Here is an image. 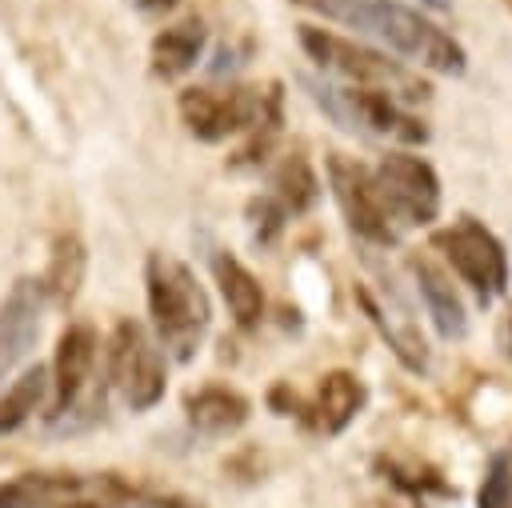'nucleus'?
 <instances>
[{"instance_id": "nucleus-10", "label": "nucleus", "mask_w": 512, "mask_h": 508, "mask_svg": "<svg viewBox=\"0 0 512 508\" xmlns=\"http://www.w3.org/2000/svg\"><path fill=\"white\" fill-rule=\"evenodd\" d=\"M96 348H100L96 328L84 324V320H72V324L60 332L56 356H52V368H48V376H52V412H48V416H52V420H60V416L84 396L88 376H92V368H96Z\"/></svg>"}, {"instance_id": "nucleus-17", "label": "nucleus", "mask_w": 512, "mask_h": 508, "mask_svg": "<svg viewBox=\"0 0 512 508\" xmlns=\"http://www.w3.org/2000/svg\"><path fill=\"white\" fill-rule=\"evenodd\" d=\"M212 276H216V284H220V296H224L232 320H236L240 328H256V324L264 320V288H260V280L252 276V268L240 264L232 252H216V256H212Z\"/></svg>"}, {"instance_id": "nucleus-4", "label": "nucleus", "mask_w": 512, "mask_h": 508, "mask_svg": "<svg viewBox=\"0 0 512 508\" xmlns=\"http://www.w3.org/2000/svg\"><path fill=\"white\" fill-rule=\"evenodd\" d=\"M432 248L444 252L452 272L476 292L480 304H492L508 296V252L492 228H484L476 216H460L448 228L432 232Z\"/></svg>"}, {"instance_id": "nucleus-16", "label": "nucleus", "mask_w": 512, "mask_h": 508, "mask_svg": "<svg viewBox=\"0 0 512 508\" xmlns=\"http://www.w3.org/2000/svg\"><path fill=\"white\" fill-rule=\"evenodd\" d=\"M204 44H208V32H204V24H200L196 16L160 28V32L152 36V48H148V56H152V72L164 76V80H180V76H188V72L200 64Z\"/></svg>"}, {"instance_id": "nucleus-11", "label": "nucleus", "mask_w": 512, "mask_h": 508, "mask_svg": "<svg viewBox=\"0 0 512 508\" xmlns=\"http://www.w3.org/2000/svg\"><path fill=\"white\" fill-rule=\"evenodd\" d=\"M408 276L420 292V304L436 328L440 340H464L468 336V312H464V300L460 292L452 288V276L432 260V256H420V252H408Z\"/></svg>"}, {"instance_id": "nucleus-12", "label": "nucleus", "mask_w": 512, "mask_h": 508, "mask_svg": "<svg viewBox=\"0 0 512 508\" xmlns=\"http://www.w3.org/2000/svg\"><path fill=\"white\" fill-rule=\"evenodd\" d=\"M352 296H356V304L364 308V316L372 320V328L384 336V344L392 348V356H396L408 372L424 376V372H428V344H424V336L416 332V324L404 316V308H396V312L388 316V312H384V304L372 296V288H368V284H360V280H356Z\"/></svg>"}, {"instance_id": "nucleus-19", "label": "nucleus", "mask_w": 512, "mask_h": 508, "mask_svg": "<svg viewBox=\"0 0 512 508\" xmlns=\"http://www.w3.org/2000/svg\"><path fill=\"white\" fill-rule=\"evenodd\" d=\"M48 392H52V376H48L44 364H32L20 376H12V384L0 392V436L28 424L44 408Z\"/></svg>"}, {"instance_id": "nucleus-14", "label": "nucleus", "mask_w": 512, "mask_h": 508, "mask_svg": "<svg viewBox=\"0 0 512 508\" xmlns=\"http://www.w3.org/2000/svg\"><path fill=\"white\" fill-rule=\"evenodd\" d=\"M368 404V388L356 372L348 368H332L320 376V388H316V428L324 436H340Z\"/></svg>"}, {"instance_id": "nucleus-15", "label": "nucleus", "mask_w": 512, "mask_h": 508, "mask_svg": "<svg viewBox=\"0 0 512 508\" xmlns=\"http://www.w3.org/2000/svg\"><path fill=\"white\" fill-rule=\"evenodd\" d=\"M84 496V480L72 472H20L0 480V508H68Z\"/></svg>"}, {"instance_id": "nucleus-26", "label": "nucleus", "mask_w": 512, "mask_h": 508, "mask_svg": "<svg viewBox=\"0 0 512 508\" xmlns=\"http://www.w3.org/2000/svg\"><path fill=\"white\" fill-rule=\"evenodd\" d=\"M424 8H432V12H448L452 8V0H420Z\"/></svg>"}, {"instance_id": "nucleus-6", "label": "nucleus", "mask_w": 512, "mask_h": 508, "mask_svg": "<svg viewBox=\"0 0 512 508\" xmlns=\"http://www.w3.org/2000/svg\"><path fill=\"white\" fill-rule=\"evenodd\" d=\"M324 172H328V188H332V200H336L344 224H348L360 240H368V244H376V248H392V244L400 240V228H396L392 212H388L384 200H380V188H376V180H372V168L360 164L356 156L328 152Z\"/></svg>"}, {"instance_id": "nucleus-22", "label": "nucleus", "mask_w": 512, "mask_h": 508, "mask_svg": "<svg viewBox=\"0 0 512 508\" xmlns=\"http://www.w3.org/2000/svg\"><path fill=\"white\" fill-rule=\"evenodd\" d=\"M284 220H288V212L280 208L276 196H252L248 200V224H252V236H256L260 248H268V244L280 240Z\"/></svg>"}, {"instance_id": "nucleus-13", "label": "nucleus", "mask_w": 512, "mask_h": 508, "mask_svg": "<svg viewBox=\"0 0 512 508\" xmlns=\"http://www.w3.org/2000/svg\"><path fill=\"white\" fill-rule=\"evenodd\" d=\"M184 416L200 436H232L248 424L252 404L244 392L224 388V384H208L184 396Z\"/></svg>"}, {"instance_id": "nucleus-25", "label": "nucleus", "mask_w": 512, "mask_h": 508, "mask_svg": "<svg viewBox=\"0 0 512 508\" xmlns=\"http://www.w3.org/2000/svg\"><path fill=\"white\" fill-rule=\"evenodd\" d=\"M172 4H176V0H140L144 12H160V8H172Z\"/></svg>"}, {"instance_id": "nucleus-21", "label": "nucleus", "mask_w": 512, "mask_h": 508, "mask_svg": "<svg viewBox=\"0 0 512 508\" xmlns=\"http://www.w3.org/2000/svg\"><path fill=\"white\" fill-rule=\"evenodd\" d=\"M476 508H512V456L508 452H492L480 492H476Z\"/></svg>"}, {"instance_id": "nucleus-24", "label": "nucleus", "mask_w": 512, "mask_h": 508, "mask_svg": "<svg viewBox=\"0 0 512 508\" xmlns=\"http://www.w3.org/2000/svg\"><path fill=\"white\" fill-rule=\"evenodd\" d=\"M152 508H200V504H192V500H184V496H160Z\"/></svg>"}, {"instance_id": "nucleus-5", "label": "nucleus", "mask_w": 512, "mask_h": 508, "mask_svg": "<svg viewBox=\"0 0 512 508\" xmlns=\"http://www.w3.org/2000/svg\"><path fill=\"white\" fill-rule=\"evenodd\" d=\"M108 380L120 392V400L132 412H148L164 400L168 388V368H164V348L148 336L140 320H120L108 340Z\"/></svg>"}, {"instance_id": "nucleus-20", "label": "nucleus", "mask_w": 512, "mask_h": 508, "mask_svg": "<svg viewBox=\"0 0 512 508\" xmlns=\"http://www.w3.org/2000/svg\"><path fill=\"white\" fill-rule=\"evenodd\" d=\"M84 268H88V256H84L80 236L64 232V236L56 240V248H52V260H48V272H44V280H40V292L52 296L56 304L76 300V292H80V284H84Z\"/></svg>"}, {"instance_id": "nucleus-7", "label": "nucleus", "mask_w": 512, "mask_h": 508, "mask_svg": "<svg viewBox=\"0 0 512 508\" xmlns=\"http://www.w3.org/2000/svg\"><path fill=\"white\" fill-rule=\"evenodd\" d=\"M372 180L380 188L384 208L396 224L428 228L440 216V176L436 168L416 152H384L372 168Z\"/></svg>"}, {"instance_id": "nucleus-1", "label": "nucleus", "mask_w": 512, "mask_h": 508, "mask_svg": "<svg viewBox=\"0 0 512 508\" xmlns=\"http://www.w3.org/2000/svg\"><path fill=\"white\" fill-rule=\"evenodd\" d=\"M292 4H300L324 20H336L344 28H356L360 36L380 40L384 48H392L396 56H404L428 72L464 76V68H468L464 44L404 0H292Z\"/></svg>"}, {"instance_id": "nucleus-8", "label": "nucleus", "mask_w": 512, "mask_h": 508, "mask_svg": "<svg viewBox=\"0 0 512 508\" xmlns=\"http://www.w3.org/2000/svg\"><path fill=\"white\" fill-rule=\"evenodd\" d=\"M180 120L188 124V132L204 144H216L232 132H248L256 124H264V92L256 88H228V92H212V88H184L176 96Z\"/></svg>"}, {"instance_id": "nucleus-23", "label": "nucleus", "mask_w": 512, "mask_h": 508, "mask_svg": "<svg viewBox=\"0 0 512 508\" xmlns=\"http://www.w3.org/2000/svg\"><path fill=\"white\" fill-rule=\"evenodd\" d=\"M496 348H500V356L512 360V296H508L504 316H500V324H496Z\"/></svg>"}, {"instance_id": "nucleus-18", "label": "nucleus", "mask_w": 512, "mask_h": 508, "mask_svg": "<svg viewBox=\"0 0 512 508\" xmlns=\"http://www.w3.org/2000/svg\"><path fill=\"white\" fill-rule=\"evenodd\" d=\"M268 196H276L280 200V208L288 212V216H304V212H312L316 204H320V176H316V168H312V160L304 156V152H288V156H280L276 164H272V172H268Z\"/></svg>"}, {"instance_id": "nucleus-2", "label": "nucleus", "mask_w": 512, "mask_h": 508, "mask_svg": "<svg viewBox=\"0 0 512 508\" xmlns=\"http://www.w3.org/2000/svg\"><path fill=\"white\" fill-rule=\"evenodd\" d=\"M144 292H148V316L156 328V344L176 364H188L200 352L208 320H212L204 284L192 276L188 264L164 252H152L144 260Z\"/></svg>"}, {"instance_id": "nucleus-9", "label": "nucleus", "mask_w": 512, "mask_h": 508, "mask_svg": "<svg viewBox=\"0 0 512 508\" xmlns=\"http://www.w3.org/2000/svg\"><path fill=\"white\" fill-rule=\"evenodd\" d=\"M44 320L40 280H16L0 300V384L16 376V368L32 356Z\"/></svg>"}, {"instance_id": "nucleus-3", "label": "nucleus", "mask_w": 512, "mask_h": 508, "mask_svg": "<svg viewBox=\"0 0 512 508\" xmlns=\"http://www.w3.org/2000/svg\"><path fill=\"white\" fill-rule=\"evenodd\" d=\"M296 40L308 52V60L324 76H336L340 84L372 88V92H384L400 104L428 100V84L420 80V72L404 68L400 60H388V52H380V48H368V44L348 40V36H340L332 28H320V24H300Z\"/></svg>"}]
</instances>
